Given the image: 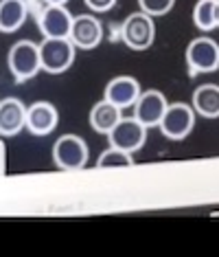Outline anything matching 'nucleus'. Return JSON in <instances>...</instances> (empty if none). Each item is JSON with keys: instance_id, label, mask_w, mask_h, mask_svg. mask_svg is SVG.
<instances>
[{"instance_id": "nucleus-1", "label": "nucleus", "mask_w": 219, "mask_h": 257, "mask_svg": "<svg viewBox=\"0 0 219 257\" xmlns=\"http://www.w3.org/2000/svg\"><path fill=\"white\" fill-rule=\"evenodd\" d=\"M74 64V44L70 38H44L40 44V66L42 71L57 75Z\"/></svg>"}, {"instance_id": "nucleus-2", "label": "nucleus", "mask_w": 219, "mask_h": 257, "mask_svg": "<svg viewBox=\"0 0 219 257\" xmlns=\"http://www.w3.org/2000/svg\"><path fill=\"white\" fill-rule=\"evenodd\" d=\"M7 62L16 84L36 77L38 71L42 68L40 66V44L31 42V40H20L9 49Z\"/></svg>"}, {"instance_id": "nucleus-3", "label": "nucleus", "mask_w": 219, "mask_h": 257, "mask_svg": "<svg viewBox=\"0 0 219 257\" xmlns=\"http://www.w3.org/2000/svg\"><path fill=\"white\" fill-rule=\"evenodd\" d=\"M120 38L123 42L134 51H145L152 46L156 38V27L152 16H147L145 11H138V14L128 16V20L120 27Z\"/></svg>"}, {"instance_id": "nucleus-4", "label": "nucleus", "mask_w": 219, "mask_h": 257, "mask_svg": "<svg viewBox=\"0 0 219 257\" xmlns=\"http://www.w3.org/2000/svg\"><path fill=\"white\" fill-rule=\"evenodd\" d=\"M158 125L166 139L182 141V139H186L191 134L195 125V110L193 106H186V103H171V106H166V112L162 114Z\"/></svg>"}, {"instance_id": "nucleus-5", "label": "nucleus", "mask_w": 219, "mask_h": 257, "mask_svg": "<svg viewBox=\"0 0 219 257\" xmlns=\"http://www.w3.org/2000/svg\"><path fill=\"white\" fill-rule=\"evenodd\" d=\"M53 161L62 169H82L88 163V145L77 134H64L53 145Z\"/></svg>"}, {"instance_id": "nucleus-6", "label": "nucleus", "mask_w": 219, "mask_h": 257, "mask_svg": "<svg viewBox=\"0 0 219 257\" xmlns=\"http://www.w3.org/2000/svg\"><path fill=\"white\" fill-rule=\"evenodd\" d=\"M186 64L191 73H212L219 68V44L210 38H195L186 46Z\"/></svg>"}, {"instance_id": "nucleus-7", "label": "nucleus", "mask_w": 219, "mask_h": 257, "mask_svg": "<svg viewBox=\"0 0 219 257\" xmlns=\"http://www.w3.org/2000/svg\"><path fill=\"white\" fill-rule=\"evenodd\" d=\"M110 145L112 148H118L123 152H138L147 141V125H142L136 116L132 119H120L116 125L110 130L108 134Z\"/></svg>"}, {"instance_id": "nucleus-8", "label": "nucleus", "mask_w": 219, "mask_h": 257, "mask_svg": "<svg viewBox=\"0 0 219 257\" xmlns=\"http://www.w3.org/2000/svg\"><path fill=\"white\" fill-rule=\"evenodd\" d=\"M38 25L44 38H68L72 27V16L68 14L64 5H48L40 11Z\"/></svg>"}, {"instance_id": "nucleus-9", "label": "nucleus", "mask_w": 219, "mask_h": 257, "mask_svg": "<svg viewBox=\"0 0 219 257\" xmlns=\"http://www.w3.org/2000/svg\"><path fill=\"white\" fill-rule=\"evenodd\" d=\"M166 97L160 90H145L140 92V97L134 103V116L140 121L142 125L154 127L160 123L162 114L166 112Z\"/></svg>"}, {"instance_id": "nucleus-10", "label": "nucleus", "mask_w": 219, "mask_h": 257, "mask_svg": "<svg viewBox=\"0 0 219 257\" xmlns=\"http://www.w3.org/2000/svg\"><path fill=\"white\" fill-rule=\"evenodd\" d=\"M70 42L74 46H79V49H94V46H99V42L103 40V27L101 22L94 18V16H77V18H72V27H70Z\"/></svg>"}, {"instance_id": "nucleus-11", "label": "nucleus", "mask_w": 219, "mask_h": 257, "mask_svg": "<svg viewBox=\"0 0 219 257\" xmlns=\"http://www.w3.org/2000/svg\"><path fill=\"white\" fill-rule=\"evenodd\" d=\"M60 114L57 108L48 101H36L33 106L26 108V127L36 137H46L57 127Z\"/></svg>"}, {"instance_id": "nucleus-12", "label": "nucleus", "mask_w": 219, "mask_h": 257, "mask_svg": "<svg viewBox=\"0 0 219 257\" xmlns=\"http://www.w3.org/2000/svg\"><path fill=\"white\" fill-rule=\"evenodd\" d=\"M26 127V106L18 97L0 99V134L14 137Z\"/></svg>"}, {"instance_id": "nucleus-13", "label": "nucleus", "mask_w": 219, "mask_h": 257, "mask_svg": "<svg viewBox=\"0 0 219 257\" xmlns=\"http://www.w3.org/2000/svg\"><path fill=\"white\" fill-rule=\"evenodd\" d=\"M138 97H140V84L134 77H130V75L114 77L106 86V99L110 103H114V106H118L120 110L134 106Z\"/></svg>"}, {"instance_id": "nucleus-14", "label": "nucleus", "mask_w": 219, "mask_h": 257, "mask_svg": "<svg viewBox=\"0 0 219 257\" xmlns=\"http://www.w3.org/2000/svg\"><path fill=\"white\" fill-rule=\"evenodd\" d=\"M28 5L24 0H0V31L14 33L26 22Z\"/></svg>"}, {"instance_id": "nucleus-15", "label": "nucleus", "mask_w": 219, "mask_h": 257, "mask_svg": "<svg viewBox=\"0 0 219 257\" xmlns=\"http://www.w3.org/2000/svg\"><path fill=\"white\" fill-rule=\"evenodd\" d=\"M193 110L206 119H217L219 116V86L204 84L193 92Z\"/></svg>"}, {"instance_id": "nucleus-16", "label": "nucleus", "mask_w": 219, "mask_h": 257, "mask_svg": "<svg viewBox=\"0 0 219 257\" xmlns=\"http://www.w3.org/2000/svg\"><path fill=\"white\" fill-rule=\"evenodd\" d=\"M120 119H123V116H120V108L114 106V103H110L108 99L99 101L94 108H92V112H90L92 130H96L101 134H110V130H112V127L116 125Z\"/></svg>"}, {"instance_id": "nucleus-17", "label": "nucleus", "mask_w": 219, "mask_h": 257, "mask_svg": "<svg viewBox=\"0 0 219 257\" xmlns=\"http://www.w3.org/2000/svg\"><path fill=\"white\" fill-rule=\"evenodd\" d=\"M217 20H219L217 0H198V5L193 9L195 27L202 29V31H210V29L217 27Z\"/></svg>"}, {"instance_id": "nucleus-18", "label": "nucleus", "mask_w": 219, "mask_h": 257, "mask_svg": "<svg viewBox=\"0 0 219 257\" xmlns=\"http://www.w3.org/2000/svg\"><path fill=\"white\" fill-rule=\"evenodd\" d=\"M128 165H134L132 154L118 150V148H112V145H110V150L103 152L99 156V161H96V167H128Z\"/></svg>"}, {"instance_id": "nucleus-19", "label": "nucleus", "mask_w": 219, "mask_h": 257, "mask_svg": "<svg viewBox=\"0 0 219 257\" xmlns=\"http://www.w3.org/2000/svg\"><path fill=\"white\" fill-rule=\"evenodd\" d=\"M138 5H140V9L145 11L147 16H164L169 14L171 7L176 5V0H138Z\"/></svg>"}, {"instance_id": "nucleus-20", "label": "nucleus", "mask_w": 219, "mask_h": 257, "mask_svg": "<svg viewBox=\"0 0 219 257\" xmlns=\"http://www.w3.org/2000/svg\"><path fill=\"white\" fill-rule=\"evenodd\" d=\"M84 3L92 11H110L116 5V0H84Z\"/></svg>"}, {"instance_id": "nucleus-21", "label": "nucleus", "mask_w": 219, "mask_h": 257, "mask_svg": "<svg viewBox=\"0 0 219 257\" xmlns=\"http://www.w3.org/2000/svg\"><path fill=\"white\" fill-rule=\"evenodd\" d=\"M46 3H48V5H66L68 0H46Z\"/></svg>"}, {"instance_id": "nucleus-22", "label": "nucleus", "mask_w": 219, "mask_h": 257, "mask_svg": "<svg viewBox=\"0 0 219 257\" xmlns=\"http://www.w3.org/2000/svg\"><path fill=\"white\" fill-rule=\"evenodd\" d=\"M217 7H219V0H217ZM217 27H219V20H217Z\"/></svg>"}]
</instances>
